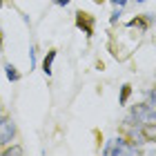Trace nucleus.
Wrapping results in <instances>:
<instances>
[{"label":"nucleus","mask_w":156,"mask_h":156,"mask_svg":"<svg viewBox=\"0 0 156 156\" xmlns=\"http://www.w3.org/2000/svg\"><path fill=\"white\" fill-rule=\"evenodd\" d=\"M105 154L107 156H112V154H138V147H129V145H125L123 138H114L105 147Z\"/></svg>","instance_id":"nucleus-1"},{"label":"nucleus","mask_w":156,"mask_h":156,"mask_svg":"<svg viewBox=\"0 0 156 156\" xmlns=\"http://www.w3.org/2000/svg\"><path fill=\"white\" fill-rule=\"evenodd\" d=\"M76 27L85 36H91V34H94V18H91L89 13H85V11H78L76 13Z\"/></svg>","instance_id":"nucleus-2"},{"label":"nucleus","mask_w":156,"mask_h":156,"mask_svg":"<svg viewBox=\"0 0 156 156\" xmlns=\"http://www.w3.org/2000/svg\"><path fill=\"white\" fill-rule=\"evenodd\" d=\"M13 134H16V125H13L11 118H2L0 120V145L11 143Z\"/></svg>","instance_id":"nucleus-3"},{"label":"nucleus","mask_w":156,"mask_h":156,"mask_svg":"<svg viewBox=\"0 0 156 156\" xmlns=\"http://www.w3.org/2000/svg\"><path fill=\"white\" fill-rule=\"evenodd\" d=\"M54 58H56V49H51V51H47L45 60H42V72H45L47 76H51V65H54Z\"/></svg>","instance_id":"nucleus-4"},{"label":"nucleus","mask_w":156,"mask_h":156,"mask_svg":"<svg viewBox=\"0 0 156 156\" xmlns=\"http://www.w3.org/2000/svg\"><path fill=\"white\" fill-rule=\"evenodd\" d=\"M127 27H136V29L145 31V29H147V20H143V18H134V20H129V23H127Z\"/></svg>","instance_id":"nucleus-5"},{"label":"nucleus","mask_w":156,"mask_h":156,"mask_svg":"<svg viewBox=\"0 0 156 156\" xmlns=\"http://www.w3.org/2000/svg\"><path fill=\"white\" fill-rule=\"evenodd\" d=\"M5 74H7V78H9V80H13V83L20 78V74L16 72V67H13V65H5Z\"/></svg>","instance_id":"nucleus-6"},{"label":"nucleus","mask_w":156,"mask_h":156,"mask_svg":"<svg viewBox=\"0 0 156 156\" xmlns=\"http://www.w3.org/2000/svg\"><path fill=\"white\" fill-rule=\"evenodd\" d=\"M132 94V85H123V89H120V98H118V103L120 105H125L127 103V98H129Z\"/></svg>","instance_id":"nucleus-7"},{"label":"nucleus","mask_w":156,"mask_h":156,"mask_svg":"<svg viewBox=\"0 0 156 156\" xmlns=\"http://www.w3.org/2000/svg\"><path fill=\"white\" fill-rule=\"evenodd\" d=\"M5 154H7V156H11V154H16V156H18V154H23V147H9V150H7Z\"/></svg>","instance_id":"nucleus-8"},{"label":"nucleus","mask_w":156,"mask_h":156,"mask_svg":"<svg viewBox=\"0 0 156 156\" xmlns=\"http://www.w3.org/2000/svg\"><path fill=\"white\" fill-rule=\"evenodd\" d=\"M112 5H114V7H120V9H123V7L127 5V0H112Z\"/></svg>","instance_id":"nucleus-9"},{"label":"nucleus","mask_w":156,"mask_h":156,"mask_svg":"<svg viewBox=\"0 0 156 156\" xmlns=\"http://www.w3.org/2000/svg\"><path fill=\"white\" fill-rule=\"evenodd\" d=\"M147 136H152V138H156V127H150V129H147Z\"/></svg>","instance_id":"nucleus-10"},{"label":"nucleus","mask_w":156,"mask_h":156,"mask_svg":"<svg viewBox=\"0 0 156 156\" xmlns=\"http://www.w3.org/2000/svg\"><path fill=\"white\" fill-rule=\"evenodd\" d=\"M56 5H60V7H67V5H69V0H56Z\"/></svg>","instance_id":"nucleus-11"},{"label":"nucleus","mask_w":156,"mask_h":156,"mask_svg":"<svg viewBox=\"0 0 156 156\" xmlns=\"http://www.w3.org/2000/svg\"><path fill=\"white\" fill-rule=\"evenodd\" d=\"M94 2H105V0H94Z\"/></svg>","instance_id":"nucleus-12"},{"label":"nucleus","mask_w":156,"mask_h":156,"mask_svg":"<svg viewBox=\"0 0 156 156\" xmlns=\"http://www.w3.org/2000/svg\"><path fill=\"white\" fill-rule=\"evenodd\" d=\"M138 2H145V0H138Z\"/></svg>","instance_id":"nucleus-13"},{"label":"nucleus","mask_w":156,"mask_h":156,"mask_svg":"<svg viewBox=\"0 0 156 156\" xmlns=\"http://www.w3.org/2000/svg\"><path fill=\"white\" fill-rule=\"evenodd\" d=\"M0 7H2V2H0Z\"/></svg>","instance_id":"nucleus-14"}]
</instances>
